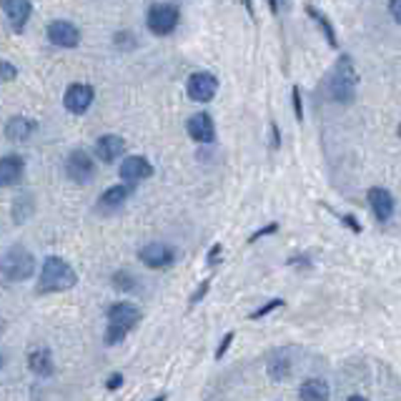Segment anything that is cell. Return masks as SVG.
<instances>
[{
	"label": "cell",
	"mask_w": 401,
	"mask_h": 401,
	"mask_svg": "<svg viewBox=\"0 0 401 401\" xmlns=\"http://www.w3.org/2000/svg\"><path fill=\"white\" fill-rule=\"evenodd\" d=\"M78 283V274L73 271V266L66 258L60 256H48L43 261L41 269V281L36 286V294H63L71 291Z\"/></svg>",
	"instance_id": "1"
},
{
	"label": "cell",
	"mask_w": 401,
	"mask_h": 401,
	"mask_svg": "<svg viewBox=\"0 0 401 401\" xmlns=\"http://www.w3.org/2000/svg\"><path fill=\"white\" fill-rule=\"evenodd\" d=\"M138 321H141V309L128 301H118L108 309V329H106V344L108 346H115L126 339V334L131 329H136Z\"/></svg>",
	"instance_id": "2"
},
{
	"label": "cell",
	"mask_w": 401,
	"mask_h": 401,
	"mask_svg": "<svg viewBox=\"0 0 401 401\" xmlns=\"http://www.w3.org/2000/svg\"><path fill=\"white\" fill-rule=\"evenodd\" d=\"M36 274V258L25 246H13L0 256V276L6 281H25Z\"/></svg>",
	"instance_id": "3"
},
{
	"label": "cell",
	"mask_w": 401,
	"mask_h": 401,
	"mask_svg": "<svg viewBox=\"0 0 401 401\" xmlns=\"http://www.w3.org/2000/svg\"><path fill=\"white\" fill-rule=\"evenodd\" d=\"M356 71H353L351 58H339L334 73L329 80V93L334 96V101L339 103H351L353 101V88H356Z\"/></svg>",
	"instance_id": "4"
},
{
	"label": "cell",
	"mask_w": 401,
	"mask_h": 401,
	"mask_svg": "<svg viewBox=\"0 0 401 401\" xmlns=\"http://www.w3.org/2000/svg\"><path fill=\"white\" fill-rule=\"evenodd\" d=\"M181 20V8L174 3H156V6L148 8V15H146V25L153 36H171L176 30Z\"/></svg>",
	"instance_id": "5"
},
{
	"label": "cell",
	"mask_w": 401,
	"mask_h": 401,
	"mask_svg": "<svg viewBox=\"0 0 401 401\" xmlns=\"http://www.w3.org/2000/svg\"><path fill=\"white\" fill-rule=\"evenodd\" d=\"M66 174L71 181L76 183H90L93 176H96V161L90 158L88 150L76 148L71 150V156L66 158Z\"/></svg>",
	"instance_id": "6"
},
{
	"label": "cell",
	"mask_w": 401,
	"mask_h": 401,
	"mask_svg": "<svg viewBox=\"0 0 401 401\" xmlns=\"http://www.w3.org/2000/svg\"><path fill=\"white\" fill-rule=\"evenodd\" d=\"M93 98H96V90L90 88L88 83H73L68 85L66 96H63V106H66L68 113L83 115L93 106Z\"/></svg>",
	"instance_id": "7"
},
{
	"label": "cell",
	"mask_w": 401,
	"mask_h": 401,
	"mask_svg": "<svg viewBox=\"0 0 401 401\" xmlns=\"http://www.w3.org/2000/svg\"><path fill=\"white\" fill-rule=\"evenodd\" d=\"M138 258L143 261L148 269H166V266H171L176 261V251L171 248V246L161 244V241H150V244H146L141 251H138Z\"/></svg>",
	"instance_id": "8"
},
{
	"label": "cell",
	"mask_w": 401,
	"mask_h": 401,
	"mask_svg": "<svg viewBox=\"0 0 401 401\" xmlns=\"http://www.w3.org/2000/svg\"><path fill=\"white\" fill-rule=\"evenodd\" d=\"M188 98L196 103H209L218 93V80L211 73H193L188 78Z\"/></svg>",
	"instance_id": "9"
},
{
	"label": "cell",
	"mask_w": 401,
	"mask_h": 401,
	"mask_svg": "<svg viewBox=\"0 0 401 401\" xmlns=\"http://www.w3.org/2000/svg\"><path fill=\"white\" fill-rule=\"evenodd\" d=\"M48 41L53 43V45H58V48H76L80 43V30L76 23H71V20H53V23L48 25Z\"/></svg>",
	"instance_id": "10"
},
{
	"label": "cell",
	"mask_w": 401,
	"mask_h": 401,
	"mask_svg": "<svg viewBox=\"0 0 401 401\" xmlns=\"http://www.w3.org/2000/svg\"><path fill=\"white\" fill-rule=\"evenodd\" d=\"M0 8L6 13L10 28L15 30V33H23L25 25H28V20H30V13H33V6H30L28 0H3Z\"/></svg>",
	"instance_id": "11"
},
{
	"label": "cell",
	"mask_w": 401,
	"mask_h": 401,
	"mask_svg": "<svg viewBox=\"0 0 401 401\" xmlns=\"http://www.w3.org/2000/svg\"><path fill=\"white\" fill-rule=\"evenodd\" d=\"M118 176L123 181L136 183V181L150 178V176H153V166H150V161L143 156H126L123 158V163H120V168H118Z\"/></svg>",
	"instance_id": "12"
},
{
	"label": "cell",
	"mask_w": 401,
	"mask_h": 401,
	"mask_svg": "<svg viewBox=\"0 0 401 401\" xmlns=\"http://www.w3.org/2000/svg\"><path fill=\"white\" fill-rule=\"evenodd\" d=\"M186 131L188 136L196 141V143H213L216 138V126H213V118L209 113H196L188 118L186 123Z\"/></svg>",
	"instance_id": "13"
},
{
	"label": "cell",
	"mask_w": 401,
	"mask_h": 401,
	"mask_svg": "<svg viewBox=\"0 0 401 401\" xmlns=\"http://www.w3.org/2000/svg\"><path fill=\"white\" fill-rule=\"evenodd\" d=\"M126 153V141L115 133H108V136H101L96 141V156L98 161L103 163H113L115 158H120Z\"/></svg>",
	"instance_id": "14"
},
{
	"label": "cell",
	"mask_w": 401,
	"mask_h": 401,
	"mask_svg": "<svg viewBox=\"0 0 401 401\" xmlns=\"http://www.w3.org/2000/svg\"><path fill=\"white\" fill-rule=\"evenodd\" d=\"M366 198H369V206H372L374 216L381 223H386L394 216V196L386 188H372Z\"/></svg>",
	"instance_id": "15"
},
{
	"label": "cell",
	"mask_w": 401,
	"mask_h": 401,
	"mask_svg": "<svg viewBox=\"0 0 401 401\" xmlns=\"http://www.w3.org/2000/svg\"><path fill=\"white\" fill-rule=\"evenodd\" d=\"M25 171V161L20 156H3L0 158V188L15 186Z\"/></svg>",
	"instance_id": "16"
},
{
	"label": "cell",
	"mask_w": 401,
	"mask_h": 401,
	"mask_svg": "<svg viewBox=\"0 0 401 401\" xmlns=\"http://www.w3.org/2000/svg\"><path fill=\"white\" fill-rule=\"evenodd\" d=\"M28 366H30V372L36 374V377H41V379H48V377H53V374H55L53 353H50L45 346L36 349V351H30Z\"/></svg>",
	"instance_id": "17"
},
{
	"label": "cell",
	"mask_w": 401,
	"mask_h": 401,
	"mask_svg": "<svg viewBox=\"0 0 401 401\" xmlns=\"http://www.w3.org/2000/svg\"><path fill=\"white\" fill-rule=\"evenodd\" d=\"M38 123L33 118H25V115H15L6 123V138L8 141H28L33 133H36Z\"/></svg>",
	"instance_id": "18"
},
{
	"label": "cell",
	"mask_w": 401,
	"mask_h": 401,
	"mask_svg": "<svg viewBox=\"0 0 401 401\" xmlns=\"http://www.w3.org/2000/svg\"><path fill=\"white\" fill-rule=\"evenodd\" d=\"M331 389L323 379H309L299 386V399L301 401H329Z\"/></svg>",
	"instance_id": "19"
},
{
	"label": "cell",
	"mask_w": 401,
	"mask_h": 401,
	"mask_svg": "<svg viewBox=\"0 0 401 401\" xmlns=\"http://www.w3.org/2000/svg\"><path fill=\"white\" fill-rule=\"evenodd\" d=\"M128 188L126 186H111L108 191H103V196L98 198L101 201V209L103 211H113V209H120V206L126 204V198H128Z\"/></svg>",
	"instance_id": "20"
},
{
	"label": "cell",
	"mask_w": 401,
	"mask_h": 401,
	"mask_svg": "<svg viewBox=\"0 0 401 401\" xmlns=\"http://www.w3.org/2000/svg\"><path fill=\"white\" fill-rule=\"evenodd\" d=\"M306 13H309V15H311V18L318 23V28L323 30V36H326V41H329L331 48H336V45H339V41H336V33H334V28H331L329 18H326V15H323V13L318 10V8H314V6H306Z\"/></svg>",
	"instance_id": "21"
},
{
	"label": "cell",
	"mask_w": 401,
	"mask_h": 401,
	"mask_svg": "<svg viewBox=\"0 0 401 401\" xmlns=\"http://www.w3.org/2000/svg\"><path fill=\"white\" fill-rule=\"evenodd\" d=\"M113 286L118 291H133L136 288V279L128 271H118V274H113Z\"/></svg>",
	"instance_id": "22"
},
{
	"label": "cell",
	"mask_w": 401,
	"mask_h": 401,
	"mask_svg": "<svg viewBox=\"0 0 401 401\" xmlns=\"http://www.w3.org/2000/svg\"><path fill=\"white\" fill-rule=\"evenodd\" d=\"M18 78V68L8 63V60H0V85L3 83H10V80Z\"/></svg>",
	"instance_id": "23"
},
{
	"label": "cell",
	"mask_w": 401,
	"mask_h": 401,
	"mask_svg": "<svg viewBox=\"0 0 401 401\" xmlns=\"http://www.w3.org/2000/svg\"><path fill=\"white\" fill-rule=\"evenodd\" d=\"M279 306H283V301H281V299H274V301H271V304H264V306H261V309H256V311L251 314V318H253V321H256V318L269 316V314H271V311H276Z\"/></svg>",
	"instance_id": "24"
},
{
	"label": "cell",
	"mask_w": 401,
	"mask_h": 401,
	"mask_svg": "<svg viewBox=\"0 0 401 401\" xmlns=\"http://www.w3.org/2000/svg\"><path fill=\"white\" fill-rule=\"evenodd\" d=\"M234 336H236L234 331H228V334L221 339V346L216 349V359H218V361H221V359H223V353L228 351V346H231V342H234Z\"/></svg>",
	"instance_id": "25"
},
{
	"label": "cell",
	"mask_w": 401,
	"mask_h": 401,
	"mask_svg": "<svg viewBox=\"0 0 401 401\" xmlns=\"http://www.w3.org/2000/svg\"><path fill=\"white\" fill-rule=\"evenodd\" d=\"M120 386H123V374H111L106 381V389L115 391V389H120Z\"/></svg>",
	"instance_id": "26"
},
{
	"label": "cell",
	"mask_w": 401,
	"mask_h": 401,
	"mask_svg": "<svg viewBox=\"0 0 401 401\" xmlns=\"http://www.w3.org/2000/svg\"><path fill=\"white\" fill-rule=\"evenodd\" d=\"M294 111H296V120H304V106H301V90L294 88Z\"/></svg>",
	"instance_id": "27"
},
{
	"label": "cell",
	"mask_w": 401,
	"mask_h": 401,
	"mask_svg": "<svg viewBox=\"0 0 401 401\" xmlns=\"http://www.w3.org/2000/svg\"><path fill=\"white\" fill-rule=\"evenodd\" d=\"M209 286H211L209 281H204V283H201V286H198V291H196V294L191 296V304H198V301L204 299V296L209 294Z\"/></svg>",
	"instance_id": "28"
},
{
	"label": "cell",
	"mask_w": 401,
	"mask_h": 401,
	"mask_svg": "<svg viewBox=\"0 0 401 401\" xmlns=\"http://www.w3.org/2000/svg\"><path fill=\"white\" fill-rule=\"evenodd\" d=\"M389 13H391V18H394L396 23H401V0H394V3H389Z\"/></svg>",
	"instance_id": "29"
},
{
	"label": "cell",
	"mask_w": 401,
	"mask_h": 401,
	"mask_svg": "<svg viewBox=\"0 0 401 401\" xmlns=\"http://www.w3.org/2000/svg\"><path fill=\"white\" fill-rule=\"evenodd\" d=\"M274 231H276V223H271V226L261 228V231H256V234L251 236V244H253V241H258V239H261V236H269V234H274Z\"/></svg>",
	"instance_id": "30"
},
{
	"label": "cell",
	"mask_w": 401,
	"mask_h": 401,
	"mask_svg": "<svg viewBox=\"0 0 401 401\" xmlns=\"http://www.w3.org/2000/svg\"><path fill=\"white\" fill-rule=\"evenodd\" d=\"M218 253H221V244H216L209 253V264H218Z\"/></svg>",
	"instance_id": "31"
},
{
	"label": "cell",
	"mask_w": 401,
	"mask_h": 401,
	"mask_svg": "<svg viewBox=\"0 0 401 401\" xmlns=\"http://www.w3.org/2000/svg\"><path fill=\"white\" fill-rule=\"evenodd\" d=\"M344 223H349V226H351L353 231H356V234H359V231H361V226H359V223H356V218H353V216H344Z\"/></svg>",
	"instance_id": "32"
},
{
	"label": "cell",
	"mask_w": 401,
	"mask_h": 401,
	"mask_svg": "<svg viewBox=\"0 0 401 401\" xmlns=\"http://www.w3.org/2000/svg\"><path fill=\"white\" fill-rule=\"evenodd\" d=\"M349 401H366V399H364V396L356 394V396H351V399H349Z\"/></svg>",
	"instance_id": "33"
},
{
	"label": "cell",
	"mask_w": 401,
	"mask_h": 401,
	"mask_svg": "<svg viewBox=\"0 0 401 401\" xmlns=\"http://www.w3.org/2000/svg\"><path fill=\"white\" fill-rule=\"evenodd\" d=\"M168 399V396L166 394H161V396H156V399H153V401H166Z\"/></svg>",
	"instance_id": "34"
},
{
	"label": "cell",
	"mask_w": 401,
	"mask_h": 401,
	"mask_svg": "<svg viewBox=\"0 0 401 401\" xmlns=\"http://www.w3.org/2000/svg\"><path fill=\"white\" fill-rule=\"evenodd\" d=\"M0 366H3V356H0Z\"/></svg>",
	"instance_id": "35"
},
{
	"label": "cell",
	"mask_w": 401,
	"mask_h": 401,
	"mask_svg": "<svg viewBox=\"0 0 401 401\" xmlns=\"http://www.w3.org/2000/svg\"><path fill=\"white\" fill-rule=\"evenodd\" d=\"M399 136H401V126H399Z\"/></svg>",
	"instance_id": "36"
}]
</instances>
